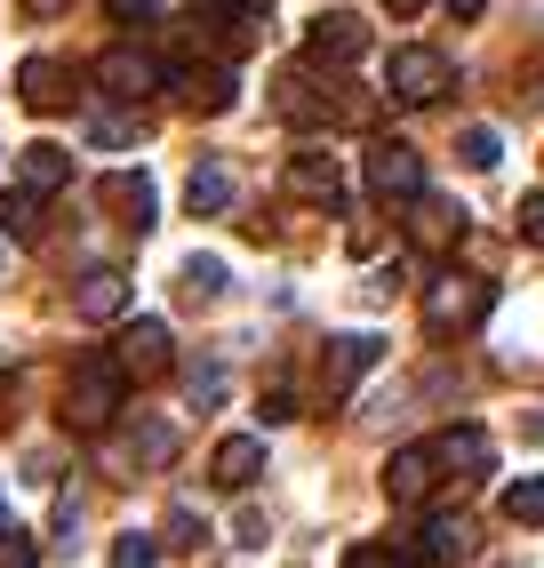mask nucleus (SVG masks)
<instances>
[{
  "label": "nucleus",
  "mask_w": 544,
  "mask_h": 568,
  "mask_svg": "<svg viewBox=\"0 0 544 568\" xmlns=\"http://www.w3.org/2000/svg\"><path fill=\"white\" fill-rule=\"evenodd\" d=\"M121 400H129L121 361H112V353H89L81 368H72V385H64V425H72V433H104L112 416H121Z\"/></svg>",
  "instance_id": "1"
},
{
  "label": "nucleus",
  "mask_w": 544,
  "mask_h": 568,
  "mask_svg": "<svg viewBox=\"0 0 544 568\" xmlns=\"http://www.w3.org/2000/svg\"><path fill=\"white\" fill-rule=\"evenodd\" d=\"M449 81H456V72H449V57H441V49H424V41L393 49V64H384V89H393L401 104H433Z\"/></svg>",
  "instance_id": "2"
},
{
  "label": "nucleus",
  "mask_w": 544,
  "mask_h": 568,
  "mask_svg": "<svg viewBox=\"0 0 544 568\" xmlns=\"http://www.w3.org/2000/svg\"><path fill=\"white\" fill-rule=\"evenodd\" d=\"M488 305H496L488 281H473V273H441L433 296H424V321H433V328H473V321H488Z\"/></svg>",
  "instance_id": "3"
},
{
  "label": "nucleus",
  "mask_w": 544,
  "mask_h": 568,
  "mask_svg": "<svg viewBox=\"0 0 544 568\" xmlns=\"http://www.w3.org/2000/svg\"><path fill=\"white\" fill-rule=\"evenodd\" d=\"M97 89H104V97H121V104H144L152 89H169V64H161V57H144V49H104Z\"/></svg>",
  "instance_id": "4"
},
{
  "label": "nucleus",
  "mask_w": 544,
  "mask_h": 568,
  "mask_svg": "<svg viewBox=\"0 0 544 568\" xmlns=\"http://www.w3.org/2000/svg\"><path fill=\"white\" fill-rule=\"evenodd\" d=\"M369 193H376V201H416V193H424V161H416V144H401V136L369 144Z\"/></svg>",
  "instance_id": "5"
},
{
  "label": "nucleus",
  "mask_w": 544,
  "mask_h": 568,
  "mask_svg": "<svg viewBox=\"0 0 544 568\" xmlns=\"http://www.w3.org/2000/svg\"><path fill=\"white\" fill-rule=\"evenodd\" d=\"M112 361H121V376L137 385V376H161L169 361H177V345H169V321H129L121 328V345H112Z\"/></svg>",
  "instance_id": "6"
},
{
  "label": "nucleus",
  "mask_w": 544,
  "mask_h": 568,
  "mask_svg": "<svg viewBox=\"0 0 544 568\" xmlns=\"http://www.w3.org/2000/svg\"><path fill=\"white\" fill-rule=\"evenodd\" d=\"M304 49H313V64H353V57H369V24L353 9H329V17H313Z\"/></svg>",
  "instance_id": "7"
},
{
  "label": "nucleus",
  "mask_w": 544,
  "mask_h": 568,
  "mask_svg": "<svg viewBox=\"0 0 544 568\" xmlns=\"http://www.w3.org/2000/svg\"><path fill=\"white\" fill-rule=\"evenodd\" d=\"M433 480H441L433 448H393V457H384V497H393V505H424Z\"/></svg>",
  "instance_id": "8"
},
{
  "label": "nucleus",
  "mask_w": 544,
  "mask_h": 568,
  "mask_svg": "<svg viewBox=\"0 0 544 568\" xmlns=\"http://www.w3.org/2000/svg\"><path fill=\"white\" fill-rule=\"evenodd\" d=\"M289 193L313 201V209H344V169H336V153H296V161H289Z\"/></svg>",
  "instance_id": "9"
},
{
  "label": "nucleus",
  "mask_w": 544,
  "mask_h": 568,
  "mask_svg": "<svg viewBox=\"0 0 544 568\" xmlns=\"http://www.w3.org/2000/svg\"><path fill=\"white\" fill-rule=\"evenodd\" d=\"M433 465H441V473H464V480H481V473L496 465V448H488L481 425H449V433L433 440Z\"/></svg>",
  "instance_id": "10"
},
{
  "label": "nucleus",
  "mask_w": 544,
  "mask_h": 568,
  "mask_svg": "<svg viewBox=\"0 0 544 568\" xmlns=\"http://www.w3.org/2000/svg\"><path fill=\"white\" fill-rule=\"evenodd\" d=\"M384 361V336H369V328H353V336H336L329 345V393H353L361 376Z\"/></svg>",
  "instance_id": "11"
},
{
  "label": "nucleus",
  "mask_w": 544,
  "mask_h": 568,
  "mask_svg": "<svg viewBox=\"0 0 544 568\" xmlns=\"http://www.w3.org/2000/svg\"><path fill=\"white\" fill-rule=\"evenodd\" d=\"M17 97H24L32 112H64V104H72V72H64L57 57H24V72H17Z\"/></svg>",
  "instance_id": "12"
},
{
  "label": "nucleus",
  "mask_w": 544,
  "mask_h": 568,
  "mask_svg": "<svg viewBox=\"0 0 544 568\" xmlns=\"http://www.w3.org/2000/svg\"><path fill=\"white\" fill-rule=\"evenodd\" d=\"M72 313H81V321H121L129 313V281L97 264V273H81V288H72Z\"/></svg>",
  "instance_id": "13"
},
{
  "label": "nucleus",
  "mask_w": 544,
  "mask_h": 568,
  "mask_svg": "<svg viewBox=\"0 0 544 568\" xmlns=\"http://www.w3.org/2000/svg\"><path fill=\"white\" fill-rule=\"evenodd\" d=\"M416 560H433V568H456V560H473V520H456V513H433L424 520V545Z\"/></svg>",
  "instance_id": "14"
},
{
  "label": "nucleus",
  "mask_w": 544,
  "mask_h": 568,
  "mask_svg": "<svg viewBox=\"0 0 544 568\" xmlns=\"http://www.w3.org/2000/svg\"><path fill=\"white\" fill-rule=\"evenodd\" d=\"M121 457H129L137 473H161V465L177 457V425H161V416H137L129 440H121Z\"/></svg>",
  "instance_id": "15"
},
{
  "label": "nucleus",
  "mask_w": 544,
  "mask_h": 568,
  "mask_svg": "<svg viewBox=\"0 0 544 568\" xmlns=\"http://www.w3.org/2000/svg\"><path fill=\"white\" fill-rule=\"evenodd\" d=\"M256 473H264V440H256V433L216 440V488H249Z\"/></svg>",
  "instance_id": "16"
},
{
  "label": "nucleus",
  "mask_w": 544,
  "mask_h": 568,
  "mask_svg": "<svg viewBox=\"0 0 544 568\" xmlns=\"http://www.w3.org/2000/svg\"><path fill=\"white\" fill-rule=\"evenodd\" d=\"M184 209H192V216H224V209H232V169H224V161H201V169L184 176Z\"/></svg>",
  "instance_id": "17"
},
{
  "label": "nucleus",
  "mask_w": 544,
  "mask_h": 568,
  "mask_svg": "<svg viewBox=\"0 0 544 568\" xmlns=\"http://www.w3.org/2000/svg\"><path fill=\"white\" fill-rule=\"evenodd\" d=\"M17 176L32 184V193H64V184H72V153H64V144H24Z\"/></svg>",
  "instance_id": "18"
},
{
  "label": "nucleus",
  "mask_w": 544,
  "mask_h": 568,
  "mask_svg": "<svg viewBox=\"0 0 544 568\" xmlns=\"http://www.w3.org/2000/svg\"><path fill=\"white\" fill-rule=\"evenodd\" d=\"M0 233H9V241H32V233H41V193H32V184H17V193L0 201Z\"/></svg>",
  "instance_id": "19"
},
{
  "label": "nucleus",
  "mask_w": 544,
  "mask_h": 568,
  "mask_svg": "<svg viewBox=\"0 0 544 568\" xmlns=\"http://www.w3.org/2000/svg\"><path fill=\"white\" fill-rule=\"evenodd\" d=\"M137 136H144V129L129 121V112H104V104L89 112V144H97V153H129Z\"/></svg>",
  "instance_id": "20"
},
{
  "label": "nucleus",
  "mask_w": 544,
  "mask_h": 568,
  "mask_svg": "<svg viewBox=\"0 0 544 568\" xmlns=\"http://www.w3.org/2000/svg\"><path fill=\"white\" fill-rule=\"evenodd\" d=\"M504 520H513V528H544V473L504 488Z\"/></svg>",
  "instance_id": "21"
},
{
  "label": "nucleus",
  "mask_w": 544,
  "mask_h": 568,
  "mask_svg": "<svg viewBox=\"0 0 544 568\" xmlns=\"http://www.w3.org/2000/svg\"><path fill=\"white\" fill-rule=\"evenodd\" d=\"M112 201H121L129 209V224H137V233H152V176H112Z\"/></svg>",
  "instance_id": "22"
},
{
  "label": "nucleus",
  "mask_w": 544,
  "mask_h": 568,
  "mask_svg": "<svg viewBox=\"0 0 544 568\" xmlns=\"http://www.w3.org/2000/svg\"><path fill=\"white\" fill-rule=\"evenodd\" d=\"M184 296H192V305H216V296H224V264L216 256H184Z\"/></svg>",
  "instance_id": "23"
},
{
  "label": "nucleus",
  "mask_w": 544,
  "mask_h": 568,
  "mask_svg": "<svg viewBox=\"0 0 544 568\" xmlns=\"http://www.w3.org/2000/svg\"><path fill=\"white\" fill-rule=\"evenodd\" d=\"M416 233H424V241H449V233L464 241V216H456V209H441V201H424V193H416Z\"/></svg>",
  "instance_id": "24"
},
{
  "label": "nucleus",
  "mask_w": 544,
  "mask_h": 568,
  "mask_svg": "<svg viewBox=\"0 0 544 568\" xmlns=\"http://www.w3.org/2000/svg\"><path fill=\"white\" fill-rule=\"evenodd\" d=\"M456 153H464V169H481V176H488V169L504 161V144H496V129H464Z\"/></svg>",
  "instance_id": "25"
},
{
  "label": "nucleus",
  "mask_w": 544,
  "mask_h": 568,
  "mask_svg": "<svg viewBox=\"0 0 544 568\" xmlns=\"http://www.w3.org/2000/svg\"><path fill=\"white\" fill-rule=\"evenodd\" d=\"M184 393H192V408L224 400V368H216V361H192V368H184Z\"/></svg>",
  "instance_id": "26"
},
{
  "label": "nucleus",
  "mask_w": 544,
  "mask_h": 568,
  "mask_svg": "<svg viewBox=\"0 0 544 568\" xmlns=\"http://www.w3.org/2000/svg\"><path fill=\"white\" fill-rule=\"evenodd\" d=\"M169 545H177V552H201V545H209V520L192 513V505H177V513H169Z\"/></svg>",
  "instance_id": "27"
},
{
  "label": "nucleus",
  "mask_w": 544,
  "mask_h": 568,
  "mask_svg": "<svg viewBox=\"0 0 544 568\" xmlns=\"http://www.w3.org/2000/svg\"><path fill=\"white\" fill-rule=\"evenodd\" d=\"M112 568H161V545H152L144 528H129V537L112 545Z\"/></svg>",
  "instance_id": "28"
},
{
  "label": "nucleus",
  "mask_w": 544,
  "mask_h": 568,
  "mask_svg": "<svg viewBox=\"0 0 544 568\" xmlns=\"http://www.w3.org/2000/svg\"><path fill=\"white\" fill-rule=\"evenodd\" d=\"M104 17L129 24V32H144V24H161V0H104Z\"/></svg>",
  "instance_id": "29"
},
{
  "label": "nucleus",
  "mask_w": 544,
  "mask_h": 568,
  "mask_svg": "<svg viewBox=\"0 0 544 568\" xmlns=\"http://www.w3.org/2000/svg\"><path fill=\"white\" fill-rule=\"evenodd\" d=\"M344 568H416V560L393 552V545H353V552H344Z\"/></svg>",
  "instance_id": "30"
},
{
  "label": "nucleus",
  "mask_w": 544,
  "mask_h": 568,
  "mask_svg": "<svg viewBox=\"0 0 544 568\" xmlns=\"http://www.w3.org/2000/svg\"><path fill=\"white\" fill-rule=\"evenodd\" d=\"M32 560H41V545L24 528H0V568H32Z\"/></svg>",
  "instance_id": "31"
},
{
  "label": "nucleus",
  "mask_w": 544,
  "mask_h": 568,
  "mask_svg": "<svg viewBox=\"0 0 544 568\" xmlns=\"http://www.w3.org/2000/svg\"><path fill=\"white\" fill-rule=\"evenodd\" d=\"M521 233L544 248V193H528V201H521Z\"/></svg>",
  "instance_id": "32"
},
{
  "label": "nucleus",
  "mask_w": 544,
  "mask_h": 568,
  "mask_svg": "<svg viewBox=\"0 0 544 568\" xmlns=\"http://www.w3.org/2000/svg\"><path fill=\"white\" fill-rule=\"evenodd\" d=\"M488 9V0H449V17H481Z\"/></svg>",
  "instance_id": "33"
},
{
  "label": "nucleus",
  "mask_w": 544,
  "mask_h": 568,
  "mask_svg": "<svg viewBox=\"0 0 544 568\" xmlns=\"http://www.w3.org/2000/svg\"><path fill=\"white\" fill-rule=\"evenodd\" d=\"M24 9H32V17H57V9H64V0H24Z\"/></svg>",
  "instance_id": "34"
},
{
  "label": "nucleus",
  "mask_w": 544,
  "mask_h": 568,
  "mask_svg": "<svg viewBox=\"0 0 544 568\" xmlns=\"http://www.w3.org/2000/svg\"><path fill=\"white\" fill-rule=\"evenodd\" d=\"M384 9H401V17H416V9H424V0H384Z\"/></svg>",
  "instance_id": "35"
},
{
  "label": "nucleus",
  "mask_w": 544,
  "mask_h": 568,
  "mask_svg": "<svg viewBox=\"0 0 544 568\" xmlns=\"http://www.w3.org/2000/svg\"><path fill=\"white\" fill-rule=\"evenodd\" d=\"M201 9H232V0H201Z\"/></svg>",
  "instance_id": "36"
},
{
  "label": "nucleus",
  "mask_w": 544,
  "mask_h": 568,
  "mask_svg": "<svg viewBox=\"0 0 544 568\" xmlns=\"http://www.w3.org/2000/svg\"><path fill=\"white\" fill-rule=\"evenodd\" d=\"M0 256H9V248H0Z\"/></svg>",
  "instance_id": "37"
}]
</instances>
